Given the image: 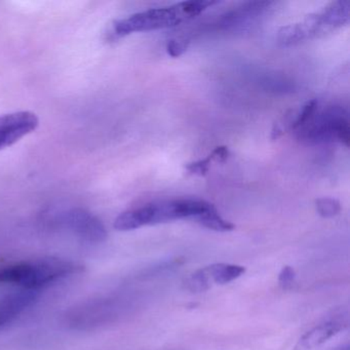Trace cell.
<instances>
[{
  "instance_id": "ba28073f",
  "label": "cell",
  "mask_w": 350,
  "mask_h": 350,
  "mask_svg": "<svg viewBox=\"0 0 350 350\" xmlns=\"http://www.w3.org/2000/svg\"><path fill=\"white\" fill-rule=\"evenodd\" d=\"M245 268L237 264L215 263L196 270L185 280V286L192 293L206 292L213 284H226L243 275Z\"/></svg>"
},
{
  "instance_id": "277c9868",
  "label": "cell",
  "mask_w": 350,
  "mask_h": 350,
  "mask_svg": "<svg viewBox=\"0 0 350 350\" xmlns=\"http://www.w3.org/2000/svg\"><path fill=\"white\" fill-rule=\"evenodd\" d=\"M135 298L126 292L100 295L71 307L64 317L67 327L91 331L116 323L134 307Z\"/></svg>"
},
{
  "instance_id": "52a82bcc",
  "label": "cell",
  "mask_w": 350,
  "mask_h": 350,
  "mask_svg": "<svg viewBox=\"0 0 350 350\" xmlns=\"http://www.w3.org/2000/svg\"><path fill=\"white\" fill-rule=\"evenodd\" d=\"M53 224L87 243H100L107 239V231L102 221L83 208L60 213L55 217Z\"/></svg>"
},
{
  "instance_id": "8992f818",
  "label": "cell",
  "mask_w": 350,
  "mask_h": 350,
  "mask_svg": "<svg viewBox=\"0 0 350 350\" xmlns=\"http://www.w3.org/2000/svg\"><path fill=\"white\" fill-rule=\"evenodd\" d=\"M300 140L308 144L338 141L349 146L348 113L340 106H329L314 114L302 126L297 129Z\"/></svg>"
},
{
  "instance_id": "6da1fadb",
  "label": "cell",
  "mask_w": 350,
  "mask_h": 350,
  "mask_svg": "<svg viewBox=\"0 0 350 350\" xmlns=\"http://www.w3.org/2000/svg\"><path fill=\"white\" fill-rule=\"evenodd\" d=\"M214 208L210 202L196 198L159 200L124 211L114 221V228L131 231L183 219H194L198 222Z\"/></svg>"
},
{
  "instance_id": "e0dca14e",
  "label": "cell",
  "mask_w": 350,
  "mask_h": 350,
  "mask_svg": "<svg viewBox=\"0 0 350 350\" xmlns=\"http://www.w3.org/2000/svg\"><path fill=\"white\" fill-rule=\"evenodd\" d=\"M211 163H212V159L208 157L206 159L188 163L186 165L185 169L192 175L204 176L210 170Z\"/></svg>"
},
{
  "instance_id": "3957f363",
  "label": "cell",
  "mask_w": 350,
  "mask_h": 350,
  "mask_svg": "<svg viewBox=\"0 0 350 350\" xmlns=\"http://www.w3.org/2000/svg\"><path fill=\"white\" fill-rule=\"evenodd\" d=\"M212 0L184 1L169 8L150 9L118 20L112 25V36L124 38L136 32L152 31L174 27L200 15L208 8L217 5Z\"/></svg>"
},
{
  "instance_id": "7c38bea8",
  "label": "cell",
  "mask_w": 350,
  "mask_h": 350,
  "mask_svg": "<svg viewBox=\"0 0 350 350\" xmlns=\"http://www.w3.org/2000/svg\"><path fill=\"white\" fill-rule=\"evenodd\" d=\"M272 3L267 1H255L247 3L241 7L237 8L234 11L229 12L219 20L218 25L224 29H235V28L247 26L253 23L259 16H261L266 10L269 9Z\"/></svg>"
},
{
  "instance_id": "d6986e66",
  "label": "cell",
  "mask_w": 350,
  "mask_h": 350,
  "mask_svg": "<svg viewBox=\"0 0 350 350\" xmlns=\"http://www.w3.org/2000/svg\"><path fill=\"white\" fill-rule=\"evenodd\" d=\"M208 157H211L212 161H216V163H224L227 161L229 157V150L226 146H219L213 150Z\"/></svg>"
},
{
  "instance_id": "30bf717a",
  "label": "cell",
  "mask_w": 350,
  "mask_h": 350,
  "mask_svg": "<svg viewBox=\"0 0 350 350\" xmlns=\"http://www.w3.org/2000/svg\"><path fill=\"white\" fill-rule=\"evenodd\" d=\"M349 317L347 311L334 313L333 317L325 319L319 325L305 333L295 345L294 350H311L319 347L340 332L347 329Z\"/></svg>"
},
{
  "instance_id": "5b68a950",
  "label": "cell",
  "mask_w": 350,
  "mask_h": 350,
  "mask_svg": "<svg viewBox=\"0 0 350 350\" xmlns=\"http://www.w3.org/2000/svg\"><path fill=\"white\" fill-rule=\"evenodd\" d=\"M350 18V3L339 0L309 15L302 22L280 28L278 40L282 46H293L311 38H321L348 24Z\"/></svg>"
},
{
  "instance_id": "8fae6325",
  "label": "cell",
  "mask_w": 350,
  "mask_h": 350,
  "mask_svg": "<svg viewBox=\"0 0 350 350\" xmlns=\"http://www.w3.org/2000/svg\"><path fill=\"white\" fill-rule=\"evenodd\" d=\"M38 291L21 290L0 298V329L19 317L26 309L38 301Z\"/></svg>"
},
{
  "instance_id": "7a4b0ae2",
  "label": "cell",
  "mask_w": 350,
  "mask_h": 350,
  "mask_svg": "<svg viewBox=\"0 0 350 350\" xmlns=\"http://www.w3.org/2000/svg\"><path fill=\"white\" fill-rule=\"evenodd\" d=\"M83 269L77 262L54 257L0 264V284H14L23 290L40 292Z\"/></svg>"
},
{
  "instance_id": "9c48e42d",
  "label": "cell",
  "mask_w": 350,
  "mask_h": 350,
  "mask_svg": "<svg viewBox=\"0 0 350 350\" xmlns=\"http://www.w3.org/2000/svg\"><path fill=\"white\" fill-rule=\"evenodd\" d=\"M40 120L30 111L0 116V150L16 144L38 129Z\"/></svg>"
},
{
  "instance_id": "2e32d148",
  "label": "cell",
  "mask_w": 350,
  "mask_h": 350,
  "mask_svg": "<svg viewBox=\"0 0 350 350\" xmlns=\"http://www.w3.org/2000/svg\"><path fill=\"white\" fill-rule=\"evenodd\" d=\"M295 278H296V273H295L294 268L286 265L282 268L278 274V284L282 290H290L294 284Z\"/></svg>"
},
{
  "instance_id": "9a60e30c",
  "label": "cell",
  "mask_w": 350,
  "mask_h": 350,
  "mask_svg": "<svg viewBox=\"0 0 350 350\" xmlns=\"http://www.w3.org/2000/svg\"><path fill=\"white\" fill-rule=\"evenodd\" d=\"M317 106H319V102H317V100L313 99L307 102V103L303 106L300 112H299L298 116H297L296 120L293 122V129H294V130H297V129L302 126L305 122H308L309 118H310L311 116L314 114V112L317 111Z\"/></svg>"
},
{
  "instance_id": "ac0fdd59",
  "label": "cell",
  "mask_w": 350,
  "mask_h": 350,
  "mask_svg": "<svg viewBox=\"0 0 350 350\" xmlns=\"http://www.w3.org/2000/svg\"><path fill=\"white\" fill-rule=\"evenodd\" d=\"M188 46H189V44H188V42H186V40H183V42H180V40H171V42H169V44H167V54L173 57V58H177V57L181 56L183 53L186 52Z\"/></svg>"
},
{
  "instance_id": "4fadbf2b",
  "label": "cell",
  "mask_w": 350,
  "mask_h": 350,
  "mask_svg": "<svg viewBox=\"0 0 350 350\" xmlns=\"http://www.w3.org/2000/svg\"><path fill=\"white\" fill-rule=\"evenodd\" d=\"M198 223H200L206 228L211 230L220 231V232H227V231H232L235 228V225L229 221L225 220L220 214H219L217 208L206 213V215L198 219Z\"/></svg>"
},
{
  "instance_id": "ffe728a7",
  "label": "cell",
  "mask_w": 350,
  "mask_h": 350,
  "mask_svg": "<svg viewBox=\"0 0 350 350\" xmlns=\"http://www.w3.org/2000/svg\"><path fill=\"white\" fill-rule=\"evenodd\" d=\"M329 350H350V345L348 342H346V343L340 344V345L331 348V349Z\"/></svg>"
},
{
  "instance_id": "5bb4252c",
  "label": "cell",
  "mask_w": 350,
  "mask_h": 350,
  "mask_svg": "<svg viewBox=\"0 0 350 350\" xmlns=\"http://www.w3.org/2000/svg\"><path fill=\"white\" fill-rule=\"evenodd\" d=\"M315 208L323 218H334L341 212L339 200L332 198H321L315 200Z\"/></svg>"
}]
</instances>
